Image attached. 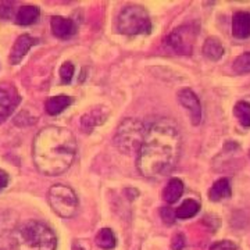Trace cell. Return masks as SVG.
Segmentation results:
<instances>
[{
    "label": "cell",
    "mask_w": 250,
    "mask_h": 250,
    "mask_svg": "<svg viewBox=\"0 0 250 250\" xmlns=\"http://www.w3.org/2000/svg\"><path fill=\"white\" fill-rule=\"evenodd\" d=\"M179 129L167 118H160L146 128L136 167L145 178L159 179L175 168L181 156Z\"/></svg>",
    "instance_id": "cell-1"
},
{
    "label": "cell",
    "mask_w": 250,
    "mask_h": 250,
    "mask_svg": "<svg viewBox=\"0 0 250 250\" xmlns=\"http://www.w3.org/2000/svg\"><path fill=\"white\" fill-rule=\"evenodd\" d=\"M77 152L78 145L71 131L54 125L41 129L32 145L36 168L47 177L60 175L68 170Z\"/></svg>",
    "instance_id": "cell-2"
},
{
    "label": "cell",
    "mask_w": 250,
    "mask_h": 250,
    "mask_svg": "<svg viewBox=\"0 0 250 250\" xmlns=\"http://www.w3.org/2000/svg\"><path fill=\"white\" fill-rule=\"evenodd\" d=\"M56 246L54 232L41 221L28 220L11 233L13 250H56Z\"/></svg>",
    "instance_id": "cell-3"
},
{
    "label": "cell",
    "mask_w": 250,
    "mask_h": 250,
    "mask_svg": "<svg viewBox=\"0 0 250 250\" xmlns=\"http://www.w3.org/2000/svg\"><path fill=\"white\" fill-rule=\"evenodd\" d=\"M145 132H146V126L142 121L136 118H126L117 129L116 138H114L117 149L125 154L139 152Z\"/></svg>",
    "instance_id": "cell-4"
},
{
    "label": "cell",
    "mask_w": 250,
    "mask_h": 250,
    "mask_svg": "<svg viewBox=\"0 0 250 250\" xmlns=\"http://www.w3.org/2000/svg\"><path fill=\"white\" fill-rule=\"evenodd\" d=\"M117 27L125 35H147L152 31V21L143 7L128 6L120 13Z\"/></svg>",
    "instance_id": "cell-5"
},
{
    "label": "cell",
    "mask_w": 250,
    "mask_h": 250,
    "mask_svg": "<svg viewBox=\"0 0 250 250\" xmlns=\"http://www.w3.org/2000/svg\"><path fill=\"white\" fill-rule=\"evenodd\" d=\"M49 203L53 211L62 218H68L75 214L78 208V197L71 188L62 184H57L49 189Z\"/></svg>",
    "instance_id": "cell-6"
},
{
    "label": "cell",
    "mask_w": 250,
    "mask_h": 250,
    "mask_svg": "<svg viewBox=\"0 0 250 250\" xmlns=\"http://www.w3.org/2000/svg\"><path fill=\"white\" fill-rule=\"evenodd\" d=\"M195 34L189 27H179L174 29L167 38V43L178 54H192Z\"/></svg>",
    "instance_id": "cell-7"
},
{
    "label": "cell",
    "mask_w": 250,
    "mask_h": 250,
    "mask_svg": "<svg viewBox=\"0 0 250 250\" xmlns=\"http://www.w3.org/2000/svg\"><path fill=\"white\" fill-rule=\"evenodd\" d=\"M20 95L13 85H0V123L6 121L20 104Z\"/></svg>",
    "instance_id": "cell-8"
},
{
    "label": "cell",
    "mask_w": 250,
    "mask_h": 250,
    "mask_svg": "<svg viewBox=\"0 0 250 250\" xmlns=\"http://www.w3.org/2000/svg\"><path fill=\"white\" fill-rule=\"evenodd\" d=\"M179 103L187 108L190 121L193 125H199L202 123V104L200 100L196 96V93L192 89H182L178 93Z\"/></svg>",
    "instance_id": "cell-9"
},
{
    "label": "cell",
    "mask_w": 250,
    "mask_h": 250,
    "mask_svg": "<svg viewBox=\"0 0 250 250\" xmlns=\"http://www.w3.org/2000/svg\"><path fill=\"white\" fill-rule=\"evenodd\" d=\"M36 43H38L36 38H32V36L29 35L18 36L16 43L13 46V49H11V53H10V62L11 64H18L25 57L28 50L34 45H36Z\"/></svg>",
    "instance_id": "cell-10"
},
{
    "label": "cell",
    "mask_w": 250,
    "mask_h": 250,
    "mask_svg": "<svg viewBox=\"0 0 250 250\" xmlns=\"http://www.w3.org/2000/svg\"><path fill=\"white\" fill-rule=\"evenodd\" d=\"M50 25H52V31H53L54 35L60 39L71 38L77 32V24L70 18L56 16V17H52Z\"/></svg>",
    "instance_id": "cell-11"
},
{
    "label": "cell",
    "mask_w": 250,
    "mask_h": 250,
    "mask_svg": "<svg viewBox=\"0 0 250 250\" xmlns=\"http://www.w3.org/2000/svg\"><path fill=\"white\" fill-rule=\"evenodd\" d=\"M232 35L238 39L250 36V13L238 11L232 18Z\"/></svg>",
    "instance_id": "cell-12"
},
{
    "label": "cell",
    "mask_w": 250,
    "mask_h": 250,
    "mask_svg": "<svg viewBox=\"0 0 250 250\" xmlns=\"http://www.w3.org/2000/svg\"><path fill=\"white\" fill-rule=\"evenodd\" d=\"M232 190H231V184L228 178H220L213 184V187L208 190V197L213 202H220L223 199H228L231 196Z\"/></svg>",
    "instance_id": "cell-13"
},
{
    "label": "cell",
    "mask_w": 250,
    "mask_h": 250,
    "mask_svg": "<svg viewBox=\"0 0 250 250\" xmlns=\"http://www.w3.org/2000/svg\"><path fill=\"white\" fill-rule=\"evenodd\" d=\"M72 103V99L70 96H65V95H60V96H52L46 100V111L50 114V116H57L60 114L62 111H64L65 108L68 107Z\"/></svg>",
    "instance_id": "cell-14"
},
{
    "label": "cell",
    "mask_w": 250,
    "mask_h": 250,
    "mask_svg": "<svg viewBox=\"0 0 250 250\" xmlns=\"http://www.w3.org/2000/svg\"><path fill=\"white\" fill-rule=\"evenodd\" d=\"M182 193H184V184H182V181L178 178H172L170 179V182L167 184V187L164 189V192H163V199L167 202V203H175V202H178V199L182 196Z\"/></svg>",
    "instance_id": "cell-15"
},
{
    "label": "cell",
    "mask_w": 250,
    "mask_h": 250,
    "mask_svg": "<svg viewBox=\"0 0 250 250\" xmlns=\"http://www.w3.org/2000/svg\"><path fill=\"white\" fill-rule=\"evenodd\" d=\"M203 54L211 62L220 60L224 56V47L221 45V42L217 38H214V36L207 38L205 45H203Z\"/></svg>",
    "instance_id": "cell-16"
},
{
    "label": "cell",
    "mask_w": 250,
    "mask_h": 250,
    "mask_svg": "<svg viewBox=\"0 0 250 250\" xmlns=\"http://www.w3.org/2000/svg\"><path fill=\"white\" fill-rule=\"evenodd\" d=\"M102 108L99 110H92L90 113L88 114H85V116L82 117V129L85 131V132H92V129L95 128V126H98V125L103 124L104 123V120H106V117L107 114L104 113V114H102Z\"/></svg>",
    "instance_id": "cell-17"
},
{
    "label": "cell",
    "mask_w": 250,
    "mask_h": 250,
    "mask_svg": "<svg viewBox=\"0 0 250 250\" xmlns=\"http://www.w3.org/2000/svg\"><path fill=\"white\" fill-rule=\"evenodd\" d=\"M39 14H41V11L35 6H22L18 10L16 21L18 25H31L39 18Z\"/></svg>",
    "instance_id": "cell-18"
},
{
    "label": "cell",
    "mask_w": 250,
    "mask_h": 250,
    "mask_svg": "<svg viewBox=\"0 0 250 250\" xmlns=\"http://www.w3.org/2000/svg\"><path fill=\"white\" fill-rule=\"evenodd\" d=\"M199 208H200V205L197 203L196 200L188 199V200H185V202L175 210V217H177V218H181V220L192 218V217H195V215L197 214Z\"/></svg>",
    "instance_id": "cell-19"
},
{
    "label": "cell",
    "mask_w": 250,
    "mask_h": 250,
    "mask_svg": "<svg viewBox=\"0 0 250 250\" xmlns=\"http://www.w3.org/2000/svg\"><path fill=\"white\" fill-rule=\"evenodd\" d=\"M116 235H114V232H113L111 229H108V228L100 229L98 235H96V245H98L100 249H114V248H116Z\"/></svg>",
    "instance_id": "cell-20"
},
{
    "label": "cell",
    "mask_w": 250,
    "mask_h": 250,
    "mask_svg": "<svg viewBox=\"0 0 250 250\" xmlns=\"http://www.w3.org/2000/svg\"><path fill=\"white\" fill-rule=\"evenodd\" d=\"M233 116L239 121L242 126H250V103L249 102H238L233 107Z\"/></svg>",
    "instance_id": "cell-21"
},
{
    "label": "cell",
    "mask_w": 250,
    "mask_h": 250,
    "mask_svg": "<svg viewBox=\"0 0 250 250\" xmlns=\"http://www.w3.org/2000/svg\"><path fill=\"white\" fill-rule=\"evenodd\" d=\"M232 68L233 72H236L238 75L250 72V52L243 53L239 57H236V60L233 62Z\"/></svg>",
    "instance_id": "cell-22"
},
{
    "label": "cell",
    "mask_w": 250,
    "mask_h": 250,
    "mask_svg": "<svg viewBox=\"0 0 250 250\" xmlns=\"http://www.w3.org/2000/svg\"><path fill=\"white\" fill-rule=\"evenodd\" d=\"M74 75V65L71 62H67L60 67V78H62V83H70Z\"/></svg>",
    "instance_id": "cell-23"
},
{
    "label": "cell",
    "mask_w": 250,
    "mask_h": 250,
    "mask_svg": "<svg viewBox=\"0 0 250 250\" xmlns=\"http://www.w3.org/2000/svg\"><path fill=\"white\" fill-rule=\"evenodd\" d=\"M161 218L164 220V223L166 224H174L175 223V211L174 210H171L170 207H163L160 211Z\"/></svg>",
    "instance_id": "cell-24"
},
{
    "label": "cell",
    "mask_w": 250,
    "mask_h": 250,
    "mask_svg": "<svg viewBox=\"0 0 250 250\" xmlns=\"http://www.w3.org/2000/svg\"><path fill=\"white\" fill-rule=\"evenodd\" d=\"M210 250H236V246L231 241H220L215 242L214 245L210 248Z\"/></svg>",
    "instance_id": "cell-25"
},
{
    "label": "cell",
    "mask_w": 250,
    "mask_h": 250,
    "mask_svg": "<svg viewBox=\"0 0 250 250\" xmlns=\"http://www.w3.org/2000/svg\"><path fill=\"white\" fill-rule=\"evenodd\" d=\"M184 246H185V238H184V235H182V233L175 235L174 239H172V249L182 250L184 249Z\"/></svg>",
    "instance_id": "cell-26"
},
{
    "label": "cell",
    "mask_w": 250,
    "mask_h": 250,
    "mask_svg": "<svg viewBox=\"0 0 250 250\" xmlns=\"http://www.w3.org/2000/svg\"><path fill=\"white\" fill-rule=\"evenodd\" d=\"M9 184V174L6 171L0 170V190H3Z\"/></svg>",
    "instance_id": "cell-27"
},
{
    "label": "cell",
    "mask_w": 250,
    "mask_h": 250,
    "mask_svg": "<svg viewBox=\"0 0 250 250\" xmlns=\"http://www.w3.org/2000/svg\"><path fill=\"white\" fill-rule=\"evenodd\" d=\"M72 250H85L83 248H81V246H78V245H74L72 246Z\"/></svg>",
    "instance_id": "cell-28"
},
{
    "label": "cell",
    "mask_w": 250,
    "mask_h": 250,
    "mask_svg": "<svg viewBox=\"0 0 250 250\" xmlns=\"http://www.w3.org/2000/svg\"><path fill=\"white\" fill-rule=\"evenodd\" d=\"M0 250H3V249H1V248H0Z\"/></svg>",
    "instance_id": "cell-29"
}]
</instances>
